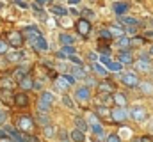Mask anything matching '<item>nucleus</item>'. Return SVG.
<instances>
[{"label":"nucleus","instance_id":"obj_1","mask_svg":"<svg viewBox=\"0 0 153 142\" xmlns=\"http://www.w3.org/2000/svg\"><path fill=\"white\" fill-rule=\"evenodd\" d=\"M34 128H36V121H34L30 115H22V117H18V121H16V130H18V132H22V133H32Z\"/></svg>","mask_w":153,"mask_h":142},{"label":"nucleus","instance_id":"obj_2","mask_svg":"<svg viewBox=\"0 0 153 142\" xmlns=\"http://www.w3.org/2000/svg\"><path fill=\"white\" fill-rule=\"evenodd\" d=\"M53 94L52 92H48V91H45V92H41V96H39L38 100V108L39 112H48L50 108H52V103H53Z\"/></svg>","mask_w":153,"mask_h":142},{"label":"nucleus","instance_id":"obj_3","mask_svg":"<svg viewBox=\"0 0 153 142\" xmlns=\"http://www.w3.org/2000/svg\"><path fill=\"white\" fill-rule=\"evenodd\" d=\"M130 117L135 121V123H144L146 119H148V112H146V108L144 106H134L132 110H130Z\"/></svg>","mask_w":153,"mask_h":142},{"label":"nucleus","instance_id":"obj_4","mask_svg":"<svg viewBox=\"0 0 153 142\" xmlns=\"http://www.w3.org/2000/svg\"><path fill=\"white\" fill-rule=\"evenodd\" d=\"M7 44H11L14 48H20L23 44V34L20 30H11L7 34Z\"/></svg>","mask_w":153,"mask_h":142},{"label":"nucleus","instance_id":"obj_5","mask_svg":"<svg viewBox=\"0 0 153 142\" xmlns=\"http://www.w3.org/2000/svg\"><path fill=\"white\" fill-rule=\"evenodd\" d=\"M0 101L4 105H14V92L13 89H7V87H0Z\"/></svg>","mask_w":153,"mask_h":142},{"label":"nucleus","instance_id":"obj_6","mask_svg":"<svg viewBox=\"0 0 153 142\" xmlns=\"http://www.w3.org/2000/svg\"><path fill=\"white\" fill-rule=\"evenodd\" d=\"M111 115H112V119H114V121L121 123V121H125L126 117H130V110L121 108V106H116L114 110H111Z\"/></svg>","mask_w":153,"mask_h":142},{"label":"nucleus","instance_id":"obj_7","mask_svg":"<svg viewBox=\"0 0 153 142\" xmlns=\"http://www.w3.org/2000/svg\"><path fill=\"white\" fill-rule=\"evenodd\" d=\"M121 82H123L126 87H137V85H139V78H137L135 73H126V75H123V76H121Z\"/></svg>","mask_w":153,"mask_h":142},{"label":"nucleus","instance_id":"obj_8","mask_svg":"<svg viewBox=\"0 0 153 142\" xmlns=\"http://www.w3.org/2000/svg\"><path fill=\"white\" fill-rule=\"evenodd\" d=\"M75 98L78 101H82V103L89 101V100H91V91H89V87H78L76 92H75Z\"/></svg>","mask_w":153,"mask_h":142},{"label":"nucleus","instance_id":"obj_9","mask_svg":"<svg viewBox=\"0 0 153 142\" xmlns=\"http://www.w3.org/2000/svg\"><path fill=\"white\" fill-rule=\"evenodd\" d=\"M22 34H23V37H27V41H29V43H32L34 39H38L39 36H41V32L38 30V27H27Z\"/></svg>","mask_w":153,"mask_h":142},{"label":"nucleus","instance_id":"obj_10","mask_svg":"<svg viewBox=\"0 0 153 142\" xmlns=\"http://www.w3.org/2000/svg\"><path fill=\"white\" fill-rule=\"evenodd\" d=\"M70 85H71V84L68 82L66 75H59V76H55V87H57V91H66Z\"/></svg>","mask_w":153,"mask_h":142},{"label":"nucleus","instance_id":"obj_11","mask_svg":"<svg viewBox=\"0 0 153 142\" xmlns=\"http://www.w3.org/2000/svg\"><path fill=\"white\" fill-rule=\"evenodd\" d=\"M14 105L20 106V108L29 106V96H27L25 92H18V94H14Z\"/></svg>","mask_w":153,"mask_h":142},{"label":"nucleus","instance_id":"obj_12","mask_svg":"<svg viewBox=\"0 0 153 142\" xmlns=\"http://www.w3.org/2000/svg\"><path fill=\"white\" fill-rule=\"evenodd\" d=\"M30 44H32L38 52H46V50H48V43H46V39H45L43 36H39L38 39H34Z\"/></svg>","mask_w":153,"mask_h":142},{"label":"nucleus","instance_id":"obj_13","mask_svg":"<svg viewBox=\"0 0 153 142\" xmlns=\"http://www.w3.org/2000/svg\"><path fill=\"white\" fill-rule=\"evenodd\" d=\"M76 30L82 36H87L91 32V23H89L87 20H78V21H76Z\"/></svg>","mask_w":153,"mask_h":142},{"label":"nucleus","instance_id":"obj_14","mask_svg":"<svg viewBox=\"0 0 153 142\" xmlns=\"http://www.w3.org/2000/svg\"><path fill=\"white\" fill-rule=\"evenodd\" d=\"M5 55H7V61H11V62H22V61H23V57H25V53H23V52H20V50L7 52Z\"/></svg>","mask_w":153,"mask_h":142},{"label":"nucleus","instance_id":"obj_15","mask_svg":"<svg viewBox=\"0 0 153 142\" xmlns=\"http://www.w3.org/2000/svg\"><path fill=\"white\" fill-rule=\"evenodd\" d=\"M135 70L143 71V73H150V71H152V62H150V61H144V59H139V61L135 62Z\"/></svg>","mask_w":153,"mask_h":142},{"label":"nucleus","instance_id":"obj_16","mask_svg":"<svg viewBox=\"0 0 153 142\" xmlns=\"http://www.w3.org/2000/svg\"><path fill=\"white\" fill-rule=\"evenodd\" d=\"M112 11H114L117 16H123V14L128 11V4H125V2H116V4H112Z\"/></svg>","mask_w":153,"mask_h":142},{"label":"nucleus","instance_id":"obj_17","mask_svg":"<svg viewBox=\"0 0 153 142\" xmlns=\"http://www.w3.org/2000/svg\"><path fill=\"white\" fill-rule=\"evenodd\" d=\"M18 84H20V87H22L23 91H30V89H34V80H32L29 75H27V76H23Z\"/></svg>","mask_w":153,"mask_h":142},{"label":"nucleus","instance_id":"obj_18","mask_svg":"<svg viewBox=\"0 0 153 142\" xmlns=\"http://www.w3.org/2000/svg\"><path fill=\"white\" fill-rule=\"evenodd\" d=\"M119 62H121V64H132V62H134L132 52H130V50H123V52L119 53Z\"/></svg>","mask_w":153,"mask_h":142},{"label":"nucleus","instance_id":"obj_19","mask_svg":"<svg viewBox=\"0 0 153 142\" xmlns=\"http://www.w3.org/2000/svg\"><path fill=\"white\" fill-rule=\"evenodd\" d=\"M70 75L71 76H75L76 78H85L87 75H85V68H82V66H76V68H70Z\"/></svg>","mask_w":153,"mask_h":142},{"label":"nucleus","instance_id":"obj_20","mask_svg":"<svg viewBox=\"0 0 153 142\" xmlns=\"http://www.w3.org/2000/svg\"><path fill=\"white\" fill-rule=\"evenodd\" d=\"M112 101L116 103V106H121V108H125V106H126V96H125L123 92H116L114 98H112Z\"/></svg>","mask_w":153,"mask_h":142},{"label":"nucleus","instance_id":"obj_21","mask_svg":"<svg viewBox=\"0 0 153 142\" xmlns=\"http://www.w3.org/2000/svg\"><path fill=\"white\" fill-rule=\"evenodd\" d=\"M70 55H75V48L73 46H64L61 52H57V57L59 59H68Z\"/></svg>","mask_w":153,"mask_h":142},{"label":"nucleus","instance_id":"obj_22","mask_svg":"<svg viewBox=\"0 0 153 142\" xmlns=\"http://www.w3.org/2000/svg\"><path fill=\"white\" fill-rule=\"evenodd\" d=\"M98 91H100V92L112 94V91H114V84H111V82H102V84H98Z\"/></svg>","mask_w":153,"mask_h":142},{"label":"nucleus","instance_id":"obj_23","mask_svg":"<svg viewBox=\"0 0 153 142\" xmlns=\"http://www.w3.org/2000/svg\"><path fill=\"white\" fill-rule=\"evenodd\" d=\"M75 124H76V130H80V132H87L89 130V124H87V121L84 119V117H75Z\"/></svg>","mask_w":153,"mask_h":142},{"label":"nucleus","instance_id":"obj_24","mask_svg":"<svg viewBox=\"0 0 153 142\" xmlns=\"http://www.w3.org/2000/svg\"><path fill=\"white\" fill-rule=\"evenodd\" d=\"M59 41L64 44V46H73V43H75V37L70 34H61L59 36Z\"/></svg>","mask_w":153,"mask_h":142},{"label":"nucleus","instance_id":"obj_25","mask_svg":"<svg viewBox=\"0 0 153 142\" xmlns=\"http://www.w3.org/2000/svg\"><path fill=\"white\" fill-rule=\"evenodd\" d=\"M43 133H45V137L53 139V137L57 135V130H55V126H53V124H48V126H45V128H43Z\"/></svg>","mask_w":153,"mask_h":142},{"label":"nucleus","instance_id":"obj_26","mask_svg":"<svg viewBox=\"0 0 153 142\" xmlns=\"http://www.w3.org/2000/svg\"><path fill=\"white\" fill-rule=\"evenodd\" d=\"M50 11H52V14H55V16H66V14H68L66 7H62V5H53Z\"/></svg>","mask_w":153,"mask_h":142},{"label":"nucleus","instance_id":"obj_27","mask_svg":"<svg viewBox=\"0 0 153 142\" xmlns=\"http://www.w3.org/2000/svg\"><path fill=\"white\" fill-rule=\"evenodd\" d=\"M119 21H121L123 25H128V27H132V25L139 27V21H137V20H134V18H128V16H119Z\"/></svg>","mask_w":153,"mask_h":142},{"label":"nucleus","instance_id":"obj_28","mask_svg":"<svg viewBox=\"0 0 153 142\" xmlns=\"http://www.w3.org/2000/svg\"><path fill=\"white\" fill-rule=\"evenodd\" d=\"M93 71H94L96 75H100V76H107V73H109V71L105 70L102 64H98V62H93Z\"/></svg>","mask_w":153,"mask_h":142},{"label":"nucleus","instance_id":"obj_29","mask_svg":"<svg viewBox=\"0 0 153 142\" xmlns=\"http://www.w3.org/2000/svg\"><path fill=\"white\" fill-rule=\"evenodd\" d=\"M109 32H111V36H116V37H121V36H125V29H121L119 25H112V27L109 29Z\"/></svg>","mask_w":153,"mask_h":142},{"label":"nucleus","instance_id":"obj_30","mask_svg":"<svg viewBox=\"0 0 153 142\" xmlns=\"http://www.w3.org/2000/svg\"><path fill=\"white\" fill-rule=\"evenodd\" d=\"M139 87H141V91H143V92H146V94H152V92H153V84H152V82H141V84H139Z\"/></svg>","mask_w":153,"mask_h":142},{"label":"nucleus","instance_id":"obj_31","mask_svg":"<svg viewBox=\"0 0 153 142\" xmlns=\"http://www.w3.org/2000/svg\"><path fill=\"white\" fill-rule=\"evenodd\" d=\"M117 46H119L121 50L128 48V46H130V37H128V36H121V37H119V41H117Z\"/></svg>","mask_w":153,"mask_h":142},{"label":"nucleus","instance_id":"obj_32","mask_svg":"<svg viewBox=\"0 0 153 142\" xmlns=\"http://www.w3.org/2000/svg\"><path fill=\"white\" fill-rule=\"evenodd\" d=\"M27 75H29V71H27L25 66H20V68H16V71H14V76L18 78V82H20L23 76H27Z\"/></svg>","mask_w":153,"mask_h":142},{"label":"nucleus","instance_id":"obj_33","mask_svg":"<svg viewBox=\"0 0 153 142\" xmlns=\"http://www.w3.org/2000/svg\"><path fill=\"white\" fill-rule=\"evenodd\" d=\"M71 139L75 142H84V139H85V137H84V132H80V130L75 128V130L71 132Z\"/></svg>","mask_w":153,"mask_h":142},{"label":"nucleus","instance_id":"obj_34","mask_svg":"<svg viewBox=\"0 0 153 142\" xmlns=\"http://www.w3.org/2000/svg\"><path fill=\"white\" fill-rule=\"evenodd\" d=\"M38 123L41 124V126H43V128H45V126H48V124H50V119H48V117L45 115V112H39V115H38Z\"/></svg>","mask_w":153,"mask_h":142},{"label":"nucleus","instance_id":"obj_35","mask_svg":"<svg viewBox=\"0 0 153 142\" xmlns=\"http://www.w3.org/2000/svg\"><path fill=\"white\" fill-rule=\"evenodd\" d=\"M89 128H91V130H93V133H96V135H102V133H103V128H102V124H100V123L91 124Z\"/></svg>","mask_w":153,"mask_h":142},{"label":"nucleus","instance_id":"obj_36","mask_svg":"<svg viewBox=\"0 0 153 142\" xmlns=\"http://www.w3.org/2000/svg\"><path fill=\"white\" fill-rule=\"evenodd\" d=\"M7 52H9V44H7V41L0 39V55H5Z\"/></svg>","mask_w":153,"mask_h":142},{"label":"nucleus","instance_id":"obj_37","mask_svg":"<svg viewBox=\"0 0 153 142\" xmlns=\"http://www.w3.org/2000/svg\"><path fill=\"white\" fill-rule=\"evenodd\" d=\"M109 71L119 73V71H121V62H111V64H109Z\"/></svg>","mask_w":153,"mask_h":142},{"label":"nucleus","instance_id":"obj_38","mask_svg":"<svg viewBox=\"0 0 153 142\" xmlns=\"http://www.w3.org/2000/svg\"><path fill=\"white\" fill-rule=\"evenodd\" d=\"M98 114H100V115H103V117H107V115H111V110H109L105 105H100V106H98Z\"/></svg>","mask_w":153,"mask_h":142},{"label":"nucleus","instance_id":"obj_39","mask_svg":"<svg viewBox=\"0 0 153 142\" xmlns=\"http://www.w3.org/2000/svg\"><path fill=\"white\" fill-rule=\"evenodd\" d=\"M68 59H70V61H71L73 64H76V66H84V61H82L80 57H76V55H70Z\"/></svg>","mask_w":153,"mask_h":142},{"label":"nucleus","instance_id":"obj_40","mask_svg":"<svg viewBox=\"0 0 153 142\" xmlns=\"http://www.w3.org/2000/svg\"><path fill=\"white\" fill-rule=\"evenodd\" d=\"M144 43V37H134V39H130V44H135V46H141Z\"/></svg>","mask_w":153,"mask_h":142},{"label":"nucleus","instance_id":"obj_41","mask_svg":"<svg viewBox=\"0 0 153 142\" xmlns=\"http://www.w3.org/2000/svg\"><path fill=\"white\" fill-rule=\"evenodd\" d=\"M62 103H64L66 106H70V108H73V101H71L70 96H62Z\"/></svg>","mask_w":153,"mask_h":142},{"label":"nucleus","instance_id":"obj_42","mask_svg":"<svg viewBox=\"0 0 153 142\" xmlns=\"http://www.w3.org/2000/svg\"><path fill=\"white\" fill-rule=\"evenodd\" d=\"M25 142H39V137L32 135V133H27V137H25Z\"/></svg>","mask_w":153,"mask_h":142},{"label":"nucleus","instance_id":"obj_43","mask_svg":"<svg viewBox=\"0 0 153 142\" xmlns=\"http://www.w3.org/2000/svg\"><path fill=\"white\" fill-rule=\"evenodd\" d=\"M98 123V117L94 115V114H89V117H87V124H96Z\"/></svg>","mask_w":153,"mask_h":142},{"label":"nucleus","instance_id":"obj_44","mask_svg":"<svg viewBox=\"0 0 153 142\" xmlns=\"http://www.w3.org/2000/svg\"><path fill=\"white\" fill-rule=\"evenodd\" d=\"M59 137H61V142H70L68 141V133H66V130H61V132H59Z\"/></svg>","mask_w":153,"mask_h":142},{"label":"nucleus","instance_id":"obj_45","mask_svg":"<svg viewBox=\"0 0 153 142\" xmlns=\"http://www.w3.org/2000/svg\"><path fill=\"white\" fill-rule=\"evenodd\" d=\"M100 61H102V62H103V64H107V66H109V64H111V62H112V61H111V59H109V55H107V53H103V55H100Z\"/></svg>","mask_w":153,"mask_h":142},{"label":"nucleus","instance_id":"obj_46","mask_svg":"<svg viewBox=\"0 0 153 142\" xmlns=\"http://www.w3.org/2000/svg\"><path fill=\"white\" fill-rule=\"evenodd\" d=\"M100 98H102V103H109L111 101V94H107V92H102Z\"/></svg>","mask_w":153,"mask_h":142},{"label":"nucleus","instance_id":"obj_47","mask_svg":"<svg viewBox=\"0 0 153 142\" xmlns=\"http://www.w3.org/2000/svg\"><path fill=\"white\" fill-rule=\"evenodd\" d=\"M5 121H7V112L0 110V124H5Z\"/></svg>","mask_w":153,"mask_h":142},{"label":"nucleus","instance_id":"obj_48","mask_svg":"<svg viewBox=\"0 0 153 142\" xmlns=\"http://www.w3.org/2000/svg\"><path fill=\"white\" fill-rule=\"evenodd\" d=\"M100 37H103V39H112V36L109 30H100Z\"/></svg>","mask_w":153,"mask_h":142},{"label":"nucleus","instance_id":"obj_49","mask_svg":"<svg viewBox=\"0 0 153 142\" xmlns=\"http://www.w3.org/2000/svg\"><path fill=\"white\" fill-rule=\"evenodd\" d=\"M107 142H121V139H119L116 133H112V135H109V137H107Z\"/></svg>","mask_w":153,"mask_h":142},{"label":"nucleus","instance_id":"obj_50","mask_svg":"<svg viewBox=\"0 0 153 142\" xmlns=\"http://www.w3.org/2000/svg\"><path fill=\"white\" fill-rule=\"evenodd\" d=\"M125 32H128V34H135V32H137V27H135V25L126 27V29H125Z\"/></svg>","mask_w":153,"mask_h":142},{"label":"nucleus","instance_id":"obj_51","mask_svg":"<svg viewBox=\"0 0 153 142\" xmlns=\"http://www.w3.org/2000/svg\"><path fill=\"white\" fill-rule=\"evenodd\" d=\"M100 59V55H96L94 52H89V61H93V62H96Z\"/></svg>","mask_w":153,"mask_h":142},{"label":"nucleus","instance_id":"obj_52","mask_svg":"<svg viewBox=\"0 0 153 142\" xmlns=\"http://www.w3.org/2000/svg\"><path fill=\"white\" fill-rule=\"evenodd\" d=\"M82 14H85L87 18H93V16H94V14H93V11H89V9H84V13H82Z\"/></svg>","mask_w":153,"mask_h":142},{"label":"nucleus","instance_id":"obj_53","mask_svg":"<svg viewBox=\"0 0 153 142\" xmlns=\"http://www.w3.org/2000/svg\"><path fill=\"white\" fill-rule=\"evenodd\" d=\"M85 82H87V85H98V84H96L93 78H85Z\"/></svg>","mask_w":153,"mask_h":142},{"label":"nucleus","instance_id":"obj_54","mask_svg":"<svg viewBox=\"0 0 153 142\" xmlns=\"http://www.w3.org/2000/svg\"><path fill=\"white\" fill-rule=\"evenodd\" d=\"M0 139H7V133L4 132V128H0Z\"/></svg>","mask_w":153,"mask_h":142},{"label":"nucleus","instance_id":"obj_55","mask_svg":"<svg viewBox=\"0 0 153 142\" xmlns=\"http://www.w3.org/2000/svg\"><path fill=\"white\" fill-rule=\"evenodd\" d=\"M134 142H150V139H146V137H143V139H135Z\"/></svg>","mask_w":153,"mask_h":142},{"label":"nucleus","instance_id":"obj_56","mask_svg":"<svg viewBox=\"0 0 153 142\" xmlns=\"http://www.w3.org/2000/svg\"><path fill=\"white\" fill-rule=\"evenodd\" d=\"M41 87H43L41 82H34V89H41Z\"/></svg>","mask_w":153,"mask_h":142},{"label":"nucleus","instance_id":"obj_57","mask_svg":"<svg viewBox=\"0 0 153 142\" xmlns=\"http://www.w3.org/2000/svg\"><path fill=\"white\" fill-rule=\"evenodd\" d=\"M46 2H48V0H36V4H38V5H45Z\"/></svg>","mask_w":153,"mask_h":142},{"label":"nucleus","instance_id":"obj_58","mask_svg":"<svg viewBox=\"0 0 153 142\" xmlns=\"http://www.w3.org/2000/svg\"><path fill=\"white\" fill-rule=\"evenodd\" d=\"M0 142H16V141H13V139L7 137V139H0Z\"/></svg>","mask_w":153,"mask_h":142},{"label":"nucleus","instance_id":"obj_59","mask_svg":"<svg viewBox=\"0 0 153 142\" xmlns=\"http://www.w3.org/2000/svg\"><path fill=\"white\" fill-rule=\"evenodd\" d=\"M68 2H70V4H71V5H76V4H78V2H80V0H68Z\"/></svg>","mask_w":153,"mask_h":142},{"label":"nucleus","instance_id":"obj_60","mask_svg":"<svg viewBox=\"0 0 153 142\" xmlns=\"http://www.w3.org/2000/svg\"><path fill=\"white\" fill-rule=\"evenodd\" d=\"M150 55H153V46L150 48Z\"/></svg>","mask_w":153,"mask_h":142},{"label":"nucleus","instance_id":"obj_61","mask_svg":"<svg viewBox=\"0 0 153 142\" xmlns=\"http://www.w3.org/2000/svg\"><path fill=\"white\" fill-rule=\"evenodd\" d=\"M148 36H150V37H153V32H150V34H148Z\"/></svg>","mask_w":153,"mask_h":142},{"label":"nucleus","instance_id":"obj_62","mask_svg":"<svg viewBox=\"0 0 153 142\" xmlns=\"http://www.w3.org/2000/svg\"><path fill=\"white\" fill-rule=\"evenodd\" d=\"M16 2H22V0H16Z\"/></svg>","mask_w":153,"mask_h":142},{"label":"nucleus","instance_id":"obj_63","mask_svg":"<svg viewBox=\"0 0 153 142\" xmlns=\"http://www.w3.org/2000/svg\"><path fill=\"white\" fill-rule=\"evenodd\" d=\"M152 128H153V126H152Z\"/></svg>","mask_w":153,"mask_h":142}]
</instances>
